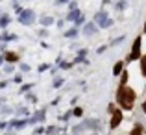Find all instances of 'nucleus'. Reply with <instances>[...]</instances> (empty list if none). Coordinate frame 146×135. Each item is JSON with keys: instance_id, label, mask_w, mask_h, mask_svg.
Returning <instances> with one entry per match:
<instances>
[{"instance_id": "f257e3e1", "label": "nucleus", "mask_w": 146, "mask_h": 135, "mask_svg": "<svg viewBox=\"0 0 146 135\" xmlns=\"http://www.w3.org/2000/svg\"><path fill=\"white\" fill-rule=\"evenodd\" d=\"M117 102L120 104L122 109H131L135 104V91H131L126 85H120L117 91Z\"/></svg>"}, {"instance_id": "f03ea898", "label": "nucleus", "mask_w": 146, "mask_h": 135, "mask_svg": "<svg viewBox=\"0 0 146 135\" xmlns=\"http://www.w3.org/2000/svg\"><path fill=\"white\" fill-rule=\"evenodd\" d=\"M139 57H141V37H137L135 43H133L131 52H129V56H128V61H135V59H139Z\"/></svg>"}, {"instance_id": "7ed1b4c3", "label": "nucleus", "mask_w": 146, "mask_h": 135, "mask_svg": "<svg viewBox=\"0 0 146 135\" xmlns=\"http://www.w3.org/2000/svg\"><path fill=\"white\" fill-rule=\"evenodd\" d=\"M122 122V113L120 111H115L113 115H111V122H109V126H111V130H115L118 124Z\"/></svg>"}, {"instance_id": "20e7f679", "label": "nucleus", "mask_w": 146, "mask_h": 135, "mask_svg": "<svg viewBox=\"0 0 146 135\" xmlns=\"http://www.w3.org/2000/svg\"><path fill=\"white\" fill-rule=\"evenodd\" d=\"M129 135H144V132H143V126L141 124H135V128L131 130V133Z\"/></svg>"}, {"instance_id": "39448f33", "label": "nucleus", "mask_w": 146, "mask_h": 135, "mask_svg": "<svg viewBox=\"0 0 146 135\" xmlns=\"http://www.w3.org/2000/svg\"><path fill=\"white\" fill-rule=\"evenodd\" d=\"M122 68H124V63H122V61H118V63L113 67V72H115V74H120V72H122Z\"/></svg>"}, {"instance_id": "423d86ee", "label": "nucleus", "mask_w": 146, "mask_h": 135, "mask_svg": "<svg viewBox=\"0 0 146 135\" xmlns=\"http://www.w3.org/2000/svg\"><path fill=\"white\" fill-rule=\"evenodd\" d=\"M94 32H96L94 24H89V26H87V30H85V33H87V35H91V33H94Z\"/></svg>"}, {"instance_id": "0eeeda50", "label": "nucleus", "mask_w": 146, "mask_h": 135, "mask_svg": "<svg viewBox=\"0 0 146 135\" xmlns=\"http://www.w3.org/2000/svg\"><path fill=\"white\" fill-rule=\"evenodd\" d=\"M141 68H143V74H146V56L143 57V61H141Z\"/></svg>"}, {"instance_id": "6e6552de", "label": "nucleus", "mask_w": 146, "mask_h": 135, "mask_svg": "<svg viewBox=\"0 0 146 135\" xmlns=\"http://www.w3.org/2000/svg\"><path fill=\"white\" fill-rule=\"evenodd\" d=\"M143 111H144V113H146V102L143 104Z\"/></svg>"}, {"instance_id": "1a4fd4ad", "label": "nucleus", "mask_w": 146, "mask_h": 135, "mask_svg": "<svg viewBox=\"0 0 146 135\" xmlns=\"http://www.w3.org/2000/svg\"><path fill=\"white\" fill-rule=\"evenodd\" d=\"M144 32H146V26H144Z\"/></svg>"}]
</instances>
